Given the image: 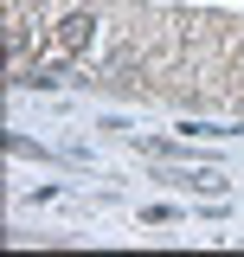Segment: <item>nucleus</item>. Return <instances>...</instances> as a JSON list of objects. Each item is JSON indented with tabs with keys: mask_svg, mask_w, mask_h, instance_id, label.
<instances>
[{
	"mask_svg": "<svg viewBox=\"0 0 244 257\" xmlns=\"http://www.w3.org/2000/svg\"><path fill=\"white\" fill-rule=\"evenodd\" d=\"M90 39H96V20H90V13H71V20L58 26V39H52V58H77Z\"/></svg>",
	"mask_w": 244,
	"mask_h": 257,
	"instance_id": "nucleus-1",
	"label": "nucleus"
}]
</instances>
